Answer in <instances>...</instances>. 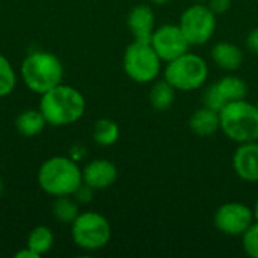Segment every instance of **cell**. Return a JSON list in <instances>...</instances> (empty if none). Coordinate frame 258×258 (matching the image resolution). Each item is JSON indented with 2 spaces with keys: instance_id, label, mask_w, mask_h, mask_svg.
<instances>
[{
  "instance_id": "obj_1",
  "label": "cell",
  "mask_w": 258,
  "mask_h": 258,
  "mask_svg": "<svg viewBox=\"0 0 258 258\" xmlns=\"http://www.w3.org/2000/svg\"><path fill=\"white\" fill-rule=\"evenodd\" d=\"M39 110L48 125L65 127L85 115L86 100L74 86L60 83L41 95Z\"/></svg>"
},
{
  "instance_id": "obj_2",
  "label": "cell",
  "mask_w": 258,
  "mask_h": 258,
  "mask_svg": "<svg viewBox=\"0 0 258 258\" xmlns=\"http://www.w3.org/2000/svg\"><path fill=\"white\" fill-rule=\"evenodd\" d=\"M83 183L79 163L67 156L47 159L38 171V184L50 197H73Z\"/></svg>"
},
{
  "instance_id": "obj_3",
  "label": "cell",
  "mask_w": 258,
  "mask_h": 258,
  "mask_svg": "<svg viewBox=\"0 0 258 258\" xmlns=\"http://www.w3.org/2000/svg\"><path fill=\"white\" fill-rule=\"evenodd\" d=\"M24 85L35 94L42 95L63 80V65L60 59L50 51L29 53L20 68Z\"/></svg>"
},
{
  "instance_id": "obj_4",
  "label": "cell",
  "mask_w": 258,
  "mask_h": 258,
  "mask_svg": "<svg viewBox=\"0 0 258 258\" xmlns=\"http://www.w3.org/2000/svg\"><path fill=\"white\" fill-rule=\"evenodd\" d=\"M221 130L233 142L245 144L258 141V104L237 100L221 112Z\"/></svg>"
},
{
  "instance_id": "obj_5",
  "label": "cell",
  "mask_w": 258,
  "mask_h": 258,
  "mask_svg": "<svg viewBox=\"0 0 258 258\" xmlns=\"http://www.w3.org/2000/svg\"><path fill=\"white\" fill-rule=\"evenodd\" d=\"M163 77L177 91L190 92L201 88L207 82L209 65L201 56L187 51L166 63Z\"/></svg>"
},
{
  "instance_id": "obj_6",
  "label": "cell",
  "mask_w": 258,
  "mask_h": 258,
  "mask_svg": "<svg viewBox=\"0 0 258 258\" xmlns=\"http://www.w3.org/2000/svg\"><path fill=\"white\" fill-rule=\"evenodd\" d=\"M71 237L83 251H98L112 239V227L107 218L97 212H83L71 224Z\"/></svg>"
},
{
  "instance_id": "obj_7",
  "label": "cell",
  "mask_w": 258,
  "mask_h": 258,
  "mask_svg": "<svg viewBox=\"0 0 258 258\" xmlns=\"http://www.w3.org/2000/svg\"><path fill=\"white\" fill-rule=\"evenodd\" d=\"M162 70V59L150 41L135 39L124 53V71L136 83L154 82Z\"/></svg>"
},
{
  "instance_id": "obj_8",
  "label": "cell",
  "mask_w": 258,
  "mask_h": 258,
  "mask_svg": "<svg viewBox=\"0 0 258 258\" xmlns=\"http://www.w3.org/2000/svg\"><path fill=\"white\" fill-rule=\"evenodd\" d=\"M178 26L190 45H204L215 35L216 14L207 5L197 2L181 14Z\"/></svg>"
},
{
  "instance_id": "obj_9",
  "label": "cell",
  "mask_w": 258,
  "mask_h": 258,
  "mask_svg": "<svg viewBox=\"0 0 258 258\" xmlns=\"http://www.w3.org/2000/svg\"><path fill=\"white\" fill-rule=\"evenodd\" d=\"M249 94L248 83L237 76H225L221 80L210 85L203 95V103L216 112H221L227 104L245 100Z\"/></svg>"
},
{
  "instance_id": "obj_10",
  "label": "cell",
  "mask_w": 258,
  "mask_h": 258,
  "mask_svg": "<svg viewBox=\"0 0 258 258\" xmlns=\"http://www.w3.org/2000/svg\"><path fill=\"white\" fill-rule=\"evenodd\" d=\"M254 222L252 209L243 203H225L218 207L213 216L216 230L225 236H243Z\"/></svg>"
},
{
  "instance_id": "obj_11",
  "label": "cell",
  "mask_w": 258,
  "mask_h": 258,
  "mask_svg": "<svg viewBox=\"0 0 258 258\" xmlns=\"http://www.w3.org/2000/svg\"><path fill=\"white\" fill-rule=\"evenodd\" d=\"M150 42L162 62L166 63L187 53L190 47L178 24H163L156 27Z\"/></svg>"
},
{
  "instance_id": "obj_12",
  "label": "cell",
  "mask_w": 258,
  "mask_h": 258,
  "mask_svg": "<svg viewBox=\"0 0 258 258\" xmlns=\"http://www.w3.org/2000/svg\"><path fill=\"white\" fill-rule=\"evenodd\" d=\"M233 169L246 183H258V141L239 144L233 154Z\"/></svg>"
},
{
  "instance_id": "obj_13",
  "label": "cell",
  "mask_w": 258,
  "mask_h": 258,
  "mask_svg": "<svg viewBox=\"0 0 258 258\" xmlns=\"http://www.w3.org/2000/svg\"><path fill=\"white\" fill-rule=\"evenodd\" d=\"M82 175L85 184L94 190H104L118 180V168L107 159H97L82 169Z\"/></svg>"
},
{
  "instance_id": "obj_14",
  "label": "cell",
  "mask_w": 258,
  "mask_h": 258,
  "mask_svg": "<svg viewBox=\"0 0 258 258\" xmlns=\"http://www.w3.org/2000/svg\"><path fill=\"white\" fill-rule=\"evenodd\" d=\"M127 27L133 35V39L150 41L156 30L154 11L148 5H136L127 15Z\"/></svg>"
},
{
  "instance_id": "obj_15",
  "label": "cell",
  "mask_w": 258,
  "mask_h": 258,
  "mask_svg": "<svg viewBox=\"0 0 258 258\" xmlns=\"http://www.w3.org/2000/svg\"><path fill=\"white\" fill-rule=\"evenodd\" d=\"M212 59L219 68L225 71H236L243 65L245 54L243 50L236 44L218 42L212 48Z\"/></svg>"
},
{
  "instance_id": "obj_16",
  "label": "cell",
  "mask_w": 258,
  "mask_h": 258,
  "mask_svg": "<svg viewBox=\"0 0 258 258\" xmlns=\"http://www.w3.org/2000/svg\"><path fill=\"white\" fill-rule=\"evenodd\" d=\"M189 127L192 133L201 138H207L215 135L218 130H221V118L219 112L203 106L201 109H197L190 119H189Z\"/></svg>"
},
{
  "instance_id": "obj_17",
  "label": "cell",
  "mask_w": 258,
  "mask_h": 258,
  "mask_svg": "<svg viewBox=\"0 0 258 258\" xmlns=\"http://www.w3.org/2000/svg\"><path fill=\"white\" fill-rule=\"evenodd\" d=\"M45 125H47V121L39 109L38 110L27 109V110L21 112L15 119V127H17L18 133L26 138L39 135L45 128Z\"/></svg>"
},
{
  "instance_id": "obj_18",
  "label": "cell",
  "mask_w": 258,
  "mask_h": 258,
  "mask_svg": "<svg viewBox=\"0 0 258 258\" xmlns=\"http://www.w3.org/2000/svg\"><path fill=\"white\" fill-rule=\"evenodd\" d=\"M175 88L163 77L162 80H156L154 85L150 89L148 98H150V104L153 106V109L156 110H168L175 100Z\"/></svg>"
},
{
  "instance_id": "obj_19",
  "label": "cell",
  "mask_w": 258,
  "mask_h": 258,
  "mask_svg": "<svg viewBox=\"0 0 258 258\" xmlns=\"http://www.w3.org/2000/svg\"><path fill=\"white\" fill-rule=\"evenodd\" d=\"M53 245H54V234L45 225L35 227L29 233V236H27V245L26 246L30 248L39 257H42L47 252H50L51 248H53Z\"/></svg>"
},
{
  "instance_id": "obj_20",
  "label": "cell",
  "mask_w": 258,
  "mask_h": 258,
  "mask_svg": "<svg viewBox=\"0 0 258 258\" xmlns=\"http://www.w3.org/2000/svg\"><path fill=\"white\" fill-rule=\"evenodd\" d=\"M119 139V125L107 118L98 119L94 125V141L101 147H110Z\"/></svg>"
},
{
  "instance_id": "obj_21",
  "label": "cell",
  "mask_w": 258,
  "mask_h": 258,
  "mask_svg": "<svg viewBox=\"0 0 258 258\" xmlns=\"http://www.w3.org/2000/svg\"><path fill=\"white\" fill-rule=\"evenodd\" d=\"M53 215L62 224H73L79 216V203L70 197H57L53 203Z\"/></svg>"
},
{
  "instance_id": "obj_22",
  "label": "cell",
  "mask_w": 258,
  "mask_h": 258,
  "mask_svg": "<svg viewBox=\"0 0 258 258\" xmlns=\"http://www.w3.org/2000/svg\"><path fill=\"white\" fill-rule=\"evenodd\" d=\"M17 85V74L11 62L0 54V97L9 95Z\"/></svg>"
},
{
  "instance_id": "obj_23",
  "label": "cell",
  "mask_w": 258,
  "mask_h": 258,
  "mask_svg": "<svg viewBox=\"0 0 258 258\" xmlns=\"http://www.w3.org/2000/svg\"><path fill=\"white\" fill-rule=\"evenodd\" d=\"M242 245L246 255L258 258V222L255 221L242 236Z\"/></svg>"
},
{
  "instance_id": "obj_24",
  "label": "cell",
  "mask_w": 258,
  "mask_h": 258,
  "mask_svg": "<svg viewBox=\"0 0 258 258\" xmlns=\"http://www.w3.org/2000/svg\"><path fill=\"white\" fill-rule=\"evenodd\" d=\"M94 189L92 187H89L88 184H85V183H82L80 186H79V189L74 192V200L77 201V203H83V204H86V203H89L91 200H92V195H94Z\"/></svg>"
},
{
  "instance_id": "obj_25",
  "label": "cell",
  "mask_w": 258,
  "mask_h": 258,
  "mask_svg": "<svg viewBox=\"0 0 258 258\" xmlns=\"http://www.w3.org/2000/svg\"><path fill=\"white\" fill-rule=\"evenodd\" d=\"M231 3H233V0H207V6H209L216 15L225 14V12L231 8Z\"/></svg>"
},
{
  "instance_id": "obj_26",
  "label": "cell",
  "mask_w": 258,
  "mask_h": 258,
  "mask_svg": "<svg viewBox=\"0 0 258 258\" xmlns=\"http://www.w3.org/2000/svg\"><path fill=\"white\" fill-rule=\"evenodd\" d=\"M246 45H248V50H249L252 54L258 56V27L252 29V30L249 32V35H248V38H246Z\"/></svg>"
},
{
  "instance_id": "obj_27",
  "label": "cell",
  "mask_w": 258,
  "mask_h": 258,
  "mask_svg": "<svg viewBox=\"0 0 258 258\" xmlns=\"http://www.w3.org/2000/svg\"><path fill=\"white\" fill-rule=\"evenodd\" d=\"M70 157H71L73 160H76V162L82 160V159L85 157V148H83V147H73V148L70 150Z\"/></svg>"
},
{
  "instance_id": "obj_28",
  "label": "cell",
  "mask_w": 258,
  "mask_h": 258,
  "mask_svg": "<svg viewBox=\"0 0 258 258\" xmlns=\"http://www.w3.org/2000/svg\"><path fill=\"white\" fill-rule=\"evenodd\" d=\"M15 258H39L38 254H35L30 248H24V249H21V251H18L17 254H15Z\"/></svg>"
},
{
  "instance_id": "obj_29",
  "label": "cell",
  "mask_w": 258,
  "mask_h": 258,
  "mask_svg": "<svg viewBox=\"0 0 258 258\" xmlns=\"http://www.w3.org/2000/svg\"><path fill=\"white\" fill-rule=\"evenodd\" d=\"M151 3H154V5H166V3H169L171 0H150Z\"/></svg>"
},
{
  "instance_id": "obj_30",
  "label": "cell",
  "mask_w": 258,
  "mask_h": 258,
  "mask_svg": "<svg viewBox=\"0 0 258 258\" xmlns=\"http://www.w3.org/2000/svg\"><path fill=\"white\" fill-rule=\"evenodd\" d=\"M252 212H254V219L258 222V200L257 203H255V206H254V209H252Z\"/></svg>"
},
{
  "instance_id": "obj_31",
  "label": "cell",
  "mask_w": 258,
  "mask_h": 258,
  "mask_svg": "<svg viewBox=\"0 0 258 258\" xmlns=\"http://www.w3.org/2000/svg\"><path fill=\"white\" fill-rule=\"evenodd\" d=\"M3 194V183H2V180H0V195Z\"/></svg>"
},
{
  "instance_id": "obj_32",
  "label": "cell",
  "mask_w": 258,
  "mask_h": 258,
  "mask_svg": "<svg viewBox=\"0 0 258 258\" xmlns=\"http://www.w3.org/2000/svg\"><path fill=\"white\" fill-rule=\"evenodd\" d=\"M192 2H207V0H192Z\"/></svg>"
}]
</instances>
